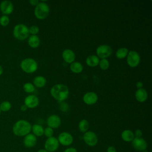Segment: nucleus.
<instances>
[{
  "label": "nucleus",
  "instance_id": "1",
  "mask_svg": "<svg viewBox=\"0 0 152 152\" xmlns=\"http://www.w3.org/2000/svg\"><path fill=\"white\" fill-rule=\"evenodd\" d=\"M50 95L58 102H63L66 100L69 95V89L66 85L57 84L53 86L50 90Z\"/></svg>",
  "mask_w": 152,
  "mask_h": 152
},
{
  "label": "nucleus",
  "instance_id": "2",
  "mask_svg": "<svg viewBox=\"0 0 152 152\" xmlns=\"http://www.w3.org/2000/svg\"><path fill=\"white\" fill-rule=\"evenodd\" d=\"M31 131V125L30 123L24 119L17 121L12 126L14 134L18 137H24L28 134Z\"/></svg>",
  "mask_w": 152,
  "mask_h": 152
},
{
  "label": "nucleus",
  "instance_id": "3",
  "mask_svg": "<svg viewBox=\"0 0 152 152\" xmlns=\"http://www.w3.org/2000/svg\"><path fill=\"white\" fill-rule=\"evenodd\" d=\"M50 8L49 5L45 1H41L35 7L34 14L37 19L43 20L48 16Z\"/></svg>",
  "mask_w": 152,
  "mask_h": 152
},
{
  "label": "nucleus",
  "instance_id": "4",
  "mask_svg": "<svg viewBox=\"0 0 152 152\" xmlns=\"http://www.w3.org/2000/svg\"><path fill=\"white\" fill-rule=\"evenodd\" d=\"M29 35L28 28L24 24H18L13 28L14 37L19 40H24L28 38Z\"/></svg>",
  "mask_w": 152,
  "mask_h": 152
},
{
  "label": "nucleus",
  "instance_id": "5",
  "mask_svg": "<svg viewBox=\"0 0 152 152\" xmlns=\"http://www.w3.org/2000/svg\"><path fill=\"white\" fill-rule=\"evenodd\" d=\"M20 67L24 72L31 74L36 71L38 68V64L34 59L27 58L21 61Z\"/></svg>",
  "mask_w": 152,
  "mask_h": 152
},
{
  "label": "nucleus",
  "instance_id": "6",
  "mask_svg": "<svg viewBox=\"0 0 152 152\" xmlns=\"http://www.w3.org/2000/svg\"><path fill=\"white\" fill-rule=\"evenodd\" d=\"M126 58L127 64L131 68H135L140 64L141 57L140 54L135 50L129 51Z\"/></svg>",
  "mask_w": 152,
  "mask_h": 152
},
{
  "label": "nucleus",
  "instance_id": "7",
  "mask_svg": "<svg viewBox=\"0 0 152 152\" xmlns=\"http://www.w3.org/2000/svg\"><path fill=\"white\" fill-rule=\"evenodd\" d=\"M112 48L107 45H101L96 49V56L99 59H107L112 54Z\"/></svg>",
  "mask_w": 152,
  "mask_h": 152
},
{
  "label": "nucleus",
  "instance_id": "8",
  "mask_svg": "<svg viewBox=\"0 0 152 152\" xmlns=\"http://www.w3.org/2000/svg\"><path fill=\"white\" fill-rule=\"evenodd\" d=\"M59 143L58 139L55 137L48 138L45 142V150L48 152H54L59 147Z\"/></svg>",
  "mask_w": 152,
  "mask_h": 152
},
{
  "label": "nucleus",
  "instance_id": "9",
  "mask_svg": "<svg viewBox=\"0 0 152 152\" xmlns=\"http://www.w3.org/2000/svg\"><path fill=\"white\" fill-rule=\"evenodd\" d=\"M83 140L87 145L90 147L95 146L98 142V138L95 132L87 131L83 135Z\"/></svg>",
  "mask_w": 152,
  "mask_h": 152
},
{
  "label": "nucleus",
  "instance_id": "10",
  "mask_svg": "<svg viewBox=\"0 0 152 152\" xmlns=\"http://www.w3.org/2000/svg\"><path fill=\"white\" fill-rule=\"evenodd\" d=\"M57 139L59 143L64 146L70 145L74 140L72 135L67 132H62L60 133Z\"/></svg>",
  "mask_w": 152,
  "mask_h": 152
},
{
  "label": "nucleus",
  "instance_id": "11",
  "mask_svg": "<svg viewBox=\"0 0 152 152\" xmlns=\"http://www.w3.org/2000/svg\"><path fill=\"white\" fill-rule=\"evenodd\" d=\"M132 145L136 150L139 151H145L147 147L146 141L142 137L134 138L132 141Z\"/></svg>",
  "mask_w": 152,
  "mask_h": 152
},
{
  "label": "nucleus",
  "instance_id": "12",
  "mask_svg": "<svg viewBox=\"0 0 152 152\" xmlns=\"http://www.w3.org/2000/svg\"><path fill=\"white\" fill-rule=\"evenodd\" d=\"M24 104L27 107V108L33 109L39 105V99L36 95H28L24 99Z\"/></svg>",
  "mask_w": 152,
  "mask_h": 152
},
{
  "label": "nucleus",
  "instance_id": "13",
  "mask_svg": "<svg viewBox=\"0 0 152 152\" xmlns=\"http://www.w3.org/2000/svg\"><path fill=\"white\" fill-rule=\"evenodd\" d=\"M83 100L87 105H93L97 102L98 96L95 92L89 91L84 94Z\"/></svg>",
  "mask_w": 152,
  "mask_h": 152
},
{
  "label": "nucleus",
  "instance_id": "14",
  "mask_svg": "<svg viewBox=\"0 0 152 152\" xmlns=\"http://www.w3.org/2000/svg\"><path fill=\"white\" fill-rule=\"evenodd\" d=\"M0 10L4 15L11 14L14 10L13 4L10 1H3L0 4Z\"/></svg>",
  "mask_w": 152,
  "mask_h": 152
},
{
  "label": "nucleus",
  "instance_id": "15",
  "mask_svg": "<svg viewBox=\"0 0 152 152\" xmlns=\"http://www.w3.org/2000/svg\"><path fill=\"white\" fill-rule=\"evenodd\" d=\"M46 123L49 127L52 129H55L60 126L61 124V119L60 117L56 115H51L48 118Z\"/></svg>",
  "mask_w": 152,
  "mask_h": 152
},
{
  "label": "nucleus",
  "instance_id": "16",
  "mask_svg": "<svg viewBox=\"0 0 152 152\" xmlns=\"http://www.w3.org/2000/svg\"><path fill=\"white\" fill-rule=\"evenodd\" d=\"M75 53L74 52L69 49H65L62 53V57L64 61L68 64H71L75 61Z\"/></svg>",
  "mask_w": 152,
  "mask_h": 152
},
{
  "label": "nucleus",
  "instance_id": "17",
  "mask_svg": "<svg viewBox=\"0 0 152 152\" xmlns=\"http://www.w3.org/2000/svg\"><path fill=\"white\" fill-rule=\"evenodd\" d=\"M37 142V138L33 134L29 133L24 136L23 140V144L27 148H31L34 147Z\"/></svg>",
  "mask_w": 152,
  "mask_h": 152
},
{
  "label": "nucleus",
  "instance_id": "18",
  "mask_svg": "<svg viewBox=\"0 0 152 152\" xmlns=\"http://www.w3.org/2000/svg\"><path fill=\"white\" fill-rule=\"evenodd\" d=\"M135 99L140 103L144 102L148 98V93L147 90L143 88L137 89L135 93Z\"/></svg>",
  "mask_w": 152,
  "mask_h": 152
},
{
  "label": "nucleus",
  "instance_id": "19",
  "mask_svg": "<svg viewBox=\"0 0 152 152\" xmlns=\"http://www.w3.org/2000/svg\"><path fill=\"white\" fill-rule=\"evenodd\" d=\"M100 59L95 55H91L87 57L86 59V64L90 67H95L99 65Z\"/></svg>",
  "mask_w": 152,
  "mask_h": 152
},
{
  "label": "nucleus",
  "instance_id": "20",
  "mask_svg": "<svg viewBox=\"0 0 152 152\" xmlns=\"http://www.w3.org/2000/svg\"><path fill=\"white\" fill-rule=\"evenodd\" d=\"M28 46L33 49L37 48L40 43V40L38 36L37 35H31L28 38Z\"/></svg>",
  "mask_w": 152,
  "mask_h": 152
},
{
  "label": "nucleus",
  "instance_id": "21",
  "mask_svg": "<svg viewBox=\"0 0 152 152\" xmlns=\"http://www.w3.org/2000/svg\"><path fill=\"white\" fill-rule=\"evenodd\" d=\"M121 138L125 142H132L135 138L134 132L129 129H125L121 133Z\"/></svg>",
  "mask_w": 152,
  "mask_h": 152
},
{
  "label": "nucleus",
  "instance_id": "22",
  "mask_svg": "<svg viewBox=\"0 0 152 152\" xmlns=\"http://www.w3.org/2000/svg\"><path fill=\"white\" fill-rule=\"evenodd\" d=\"M46 82L47 81L45 77L42 75H38L33 79V84L34 86V87H36L38 88H42L46 85Z\"/></svg>",
  "mask_w": 152,
  "mask_h": 152
},
{
  "label": "nucleus",
  "instance_id": "23",
  "mask_svg": "<svg viewBox=\"0 0 152 152\" xmlns=\"http://www.w3.org/2000/svg\"><path fill=\"white\" fill-rule=\"evenodd\" d=\"M69 69L72 72L75 74H79L83 71V66L80 62L78 61H74L70 64Z\"/></svg>",
  "mask_w": 152,
  "mask_h": 152
},
{
  "label": "nucleus",
  "instance_id": "24",
  "mask_svg": "<svg viewBox=\"0 0 152 152\" xmlns=\"http://www.w3.org/2000/svg\"><path fill=\"white\" fill-rule=\"evenodd\" d=\"M31 131L33 134L36 137H41L44 134V128L43 127L39 124H36L31 126Z\"/></svg>",
  "mask_w": 152,
  "mask_h": 152
},
{
  "label": "nucleus",
  "instance_id": "25",
  "mask_svg": "<svg viewBox=\"0 0 152 152\" xmlns=\"http://www.w3.org/2000/svg\"><path fill=\"white\" fill-rule=\"evenodd\" d=\"M128 52L129 50L126 48H120L116 50L115 55L118 59H122L127 56Z\"/></svg>",
  "mask_w": 152,
  "mask_h": 152
},
{
  "label": "nucleus",
  "instance_id": "26",
  "mask_svg": "<svg viewBox=\"0 0 152 152\" xmlns=\"http://www.w3.org/2000/svg\"><path fill=\"white\" fill-rule=\"evenodd\" d=\"M89 122L86 119H82L78 124V129L80 132L85 133L89 128Z\"/></svg>",
  "mask_w": 152,
  "mask_h": 152
},
{
  "label": "nucleus",
  "instance_id": "27",
  "mask_svg": "<svg viewBox=\"0 0 152 152\" xmlns=\"http://www.w3.org/2000/svg\"><path fill=\"white\" fill-rule=\"evenodd\" d=\"M23 88L24 91L27 93H31L35 90L34 86L31 83H26L24 84Z\"/></svg>",
  "mask_w": 152,
  "mask_h": 152
},
{
  "label": "nucleus",
  "instance_id": "28",
  "mask_svg": "<svg viewBox=\"0 0 152 152\" xmlns=\"http://www.w3.org/2000/svg\"><path fill=\"white\" fill-rule=\"evenodd\" d=\"M11 108V104L8 101H4L0 104V109L2 112H7Z\"/></svg>",
  "mask_w": 152,
  "mask_h": 152
},
{
  "label": "nucleus",
  "instance_id": "29",
  "mask_svg": "<svg viewBox=\"0 0 152 152\" xmlns=\"http://www.w3.org/2000/svg\"><path fill=\"white\" fill-rule=\"evenodd\" d=\"M99 65L102 70H106L109 67V62L107 59H102L99 61Z\"/></svg>",
  "mask_w": 152,
  "mask_h": 152
},
{
  "label": "nucleus",
  "instance_id": "30",
  "mask_svg": "<svg viewBox=\"0 0 152 152\" xmlns=\"http://www.w3.org/2000/svg\"><path fill=\"white\" fill-rule=\"evenodd\" d=\"M9 23H10V18L8 15H2L0 17V25L1 26H3V27H5L8 25Z\"/></svg>",
  "mask_w": 152,
  "mask_h": 152
},
{
  "label": "nucleus",
  "instance_id": "31",
  "mask_svg": "<svg viewBox=\"0 0 152 152\" xmlns=\"http://www.w3.org/2000/svg\"><path fill=\"white\" fill-rule=\"evenodd\" d=\"M29 34L31 35H37V34L39 32V28L37 26H31L30 28H28Z\"/></svg>",
  "mask_w": 152,
  "mask_h": 152
},
{
  "label": "nucleus",
  "instance_id": "32",
  "mask_svg": "<svg viewBox=\"0 0 152 152\" xmlns=\"http://www.w3.org/2000/svg\"><path fill=\"white\" fill-rule=\"evenodd\" d=\"M47 138H49L53 137V130L52 128L48 126L45 129H44V134H43Z\"/></svg>",
  "mask_w": 152,
  "mask_h": 152
},
{
  "label": "nucleus",
  "instance_id": "33",
  "mask_svg": "<svg viewBox=\"0 0 152 152\" xmlns=\"http://www.w3.org/2000/svg\"><path fill=\"white\" fill-rule=\"evenodd\" d=\"M59 102L60 103L59 108H60L61 110H62L63 112H66V110H68V105L67 103H66L65 102Z\"/></svg>",
  "mask_w": 152,
  "mask_h": 152
},
{
  "label": "nucleus",
  "instance_id": "34",
  "mask_svg": "<svg viewBox=\"0 0 152 152\" xmlns=\"http://www.w3.org/2000/svg\"><path fill=\"white\" fill-rule=\"evenodd\" d=\"M135 138H141L142 135V132L141 129H137L135 130V131L134 132Z\"/></svg>",
  "mask_w": 152,
  "mask_h": 152
},
{
  "label": "nucleus",
  "instance_id": "35",
  "mask_svg": "<svg viewBox=\"0 0 152 152\" xmlns=\"http://www.w3.org/2000/svg\"><path fill=\"white\" fill-rule=\"evenodd\" d=\"M64 152H77V150L74 147H69L66 148Z\"/></svg>",
  "mask_w": 152,
  "mask_h": 152
},
{
  "label": "nucleus",
  "instance_id": "36",
  "mask_svg": "<svg viewBox=\"0 0 152 152\" xmlns=\"http://www.w3.org/2000/svg\"><path fill=\"white\" fill-rule=\"evenodd\" d=\"M39 1L38 0H30L29 3L32 5V6H36L39 4Z\"/></svg>",
  "mask_w": 152,
  "mask_h": 152
},
{
  "label": "nucleus",
  "instance_id": "37",
  "mask_svg": "<svg viewBox=\"0 0 152 152\" xmlns=\"http://www.w3.org/2000/svg\"><path fill=\"white\" fill-rule=\"evenodd\" d=\"M107 152H116V150L113 146H109L107 148Z\"/></svg>",
  "mask_w": 152,
  "mask_h": 152
},
{
  "label": "nucleus",
  "instance_id": "38",
  "mask_svg": "<svg viewBox=\"0 0 152 152\" xmlns=\"http://www.w3.org/2000/svg\"><path fill=\"white\" fill-rule=\"evenodd\" d=\"M135 86H136V87H137V88L138 89L142 88V87H143V83H142L141 81H137V82L136 83Z\"/></svg>",
  "mask_w": 152,
  "mask_h": 152
},
{
  "label": "nucleus",
  "instance_id": "39",
  "mask_svg": "<svg viewBox=\"0 0 152 152\" xmlns=\"http://www.w3.org/2000/svg\"><path fill=\"white\" fill-rule=\"evenodd\" d=\"M27 107L24 104H22L21 106H20V110L23 112H24V111H26L27 109Z\"/></svg>",
  "mask_w": 152,
  "mask_h": 152
},
{
  "label": "nucleus",
  "instance_id": "40",
  "mask_svg": "<svg viewBox=\"0 0 152 152\" xmlns=\"http://www.w3.org/2000/svg\"><path fill=\"white\" fill-rule=\"evenodd\" d=\"M2 73H3V68L2 66L0 65V76L2 74Z\"/></svg>",
  "mask_w": 152,
  "mask_h": 152
},
{
  "label": "nucleus",
  "instance_id": "41",
  "mask_svg": "<svg viewBox=\"0 0 152 152\" xmlns=\"http://www.w3.org/2000/svg\"><path fill=\"white\" fill-rule=\"evenodd\" d=\"M37 152H48V151L45 149H40L39 150L37 151Z\"/></svg>",
  "mask_w": 152,
  "mask_h": 152
},
{
  "label": "nucleus",
  "instance_id": "42",
  "mask_svg": "<svg viewBox=\"0 0 152 152\" xmlns=\"http://www.w3.org/2000/svg\"><path fill=\"white\" fill-rule=\"evenodd\" d=\"M1 109H0V115H1Z\"/></svg>",
  "mask_w": 152,
  "mask_h": 152
}]
</instances>
